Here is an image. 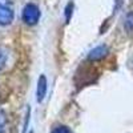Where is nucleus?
<instances>
[{
	"label": "nucleus",
	"mask_w": 133,
	"mask_h": 133,
	"mask_svg": "<svg viewBox=\"0 0 133 133\" xmlns=\"http://www.w3.org/2000/svg\"><path fill=\"white\" fill-rule=\"evenodd\" d=\"M15 9L12 0H0V25H8L14 21Z\"/></svg>",
	"instance_id": "1"
},
{
	"label": "nucleus",
	"mask_w": 133,
	"mask_h": 133,
	"mask_svg": "<svg viewBox=\"0 0 133 133\" xmlns=\"http://www.w3.org/2000/svg\"><path fill=\"white\" fill-rule=\"evenodd\" d=\"M40 19V9L36 4H27L23 9V21L28 25H35Z\"/></svg>",
	"instance_id": "2"
},
{
	"label": "nucleus",
	"mask_w": 133,
	"mask_h": 133,
	"mask_svg": "<svg viewBox=\"0 0 133 133\" xmlns=\"http://www.w3.org/2000/svg\"><path fill=\"white\" fill-rule=\"evenodd\" d=\"M107 55H108V47H105V45H98V47L93 48L89 53H88V60L97 61V60L104 59Z\"/></svg>",
	"instance_id": "3"
},
{
	"label": "nucleus",
	"mask_w": 133,
	"mask_h": 133,
	"mask_svg": "<svg viewBox=\"0 0 133 133\" xmlns=\"http://www.w3.org/2000/svg\"><path fill=\"white\" fill-rule=\"evenodd\" d=\"M47 85H48L47 77L44 76V75H41V76L39 77L37 91H36V96H37V101H39V103H41L43 100H44V97H45V95H47Z\"/></svg>",
	"instance_id": "4"
},
{
	"label": "nucleus",
	"mask_w": 133,
	"mask_h": 133,
	"mask_svg": "<svg viewBox=\"0 0 133 133\" xmlns=\"http://www.w3.org/2000/svg\"><path fill=\"white\" fill-rule=\"evenodd\" d=\"M127 32H133V12H128L125 16V23H124Z\"/></svg>",
	"instance_id": "5"
},
{
	"label": "nucleus",
	"mask_w": 133,
	"mask_h": 133,
	"mask_svg": "<svg viewBox=\"0 0 133 133\" xmlns=\"http://www.w3.org/2000/svg\"><path fill=\"white\" fill-rule=\"evenodd\" d=\"M5 64H7V53L3 49H0V72L5 68Z\"/></svg>",
	"instance_id": "6"
},
{
	"label": "nucleus",
	"mask_w": 133,
	"mask_h": 133,
	"mask_svg": "<svg viewBox=\"0 0 133 133\" xmlns=\"http://www.w3.org/2000/svg\"><path fill=\"white\" fill-rule=\"evenodd\" d=\"M51 133H72V132L69 130V128H66L64 125H59L56 128H53Z\"/></svg>",
	"instance_id": "7"
},
{
	"label": "nucleus",
	"mask_w": 133,
	"mask_h": 133,
	"mask_svg": "<svg viewBox=\"0 0 133 133\" xmlns=\"http://www.w3.org/2000/svg\"><path fill=\"white\" fill-rule=\"evenodd\" d=\"M5 132V116L3 113V110L0 109V133Z\"/></svg>",
	"instance_id": "8"
},
{
	"label": "nucleus",
	"mask_w": 133,
	"mask_h": 133,
	"mask_svg": "<svg viewBox=\"0 0 133 133\" xmlns=\"http://www.w3.org/2000/svg\"><path fill=\"white\" fill-rule=\"evenodd\" d=\"M72 9H73V4L72 3H68V5H66V8H65V20H66V23H68L69 19H71Z\"/></svg>",
	"instance_id": "9"
},
{
	"label": "nucleus",
	"mask_w": 133,
	"mask_h": 133,
	"mask_svg": "<svg viewBox=\"0 0 133 133\" xmlns=\"http://www.w3.org/2000/svg\"><path fill=\"white\" fill-rule=\"evenodd\" d=\"M28 121H29V109L27 110V116H25V124H24V130H23V133H25V132H27V127H28Z\"/></svg>",
	"instance_id": "10"
},
{
	"label": "nucleus",
	"mask_w": 133,
	"mask_h": 133,
	"mask_svg": "<svg viewBox=\"0 0 133 133\" xmlns=\"http://www.w3.org/2000/svg\"><path fill=\"white\" fill-rule=\"evenodd\" d=\"M132 66H133V59H132Z\"/></svg>",
	"instance_id": "11"
}]
</instances>
